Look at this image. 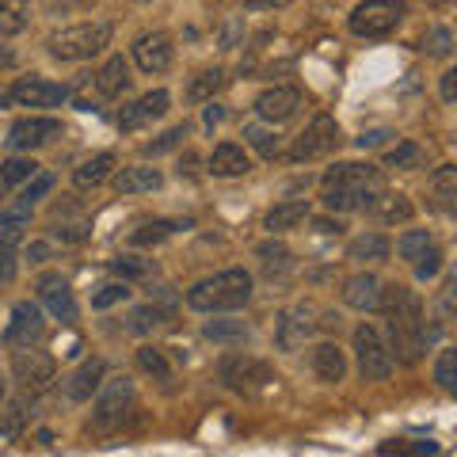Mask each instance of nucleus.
<instances>
[{
  "mask_svg": "<svg viewBox=\"0 0 457 457\" xmlns=\"http://www.w3.org/2000/svg\"><path fill=\"white\" fill-rule=\"evenodd\" d=\"M385 317H389V351H396V362L404 366H416L423 359L427 343H431V332H427V320H423V302L408 286H389L381 290V305Z\"/></svg>",
  "mask_w": 457,
  "mask_h": 457,
  "instance_id": "1",
  "label": "nucleus"
},
{
  "mask_svg": "<svg viewBox=\"0 0 457 457\" xmlns=\"http://www.w3.org/2000/svg\"><path fill=\"white\" fill-rule=\"evenodd\" d=\"M385 191V176L374 164H336L320 183V198L328 210H370V203Z\"/></svg>",
  "mask_w": 457,
  "mask_h": 457,
  "instance_id": "2",
  "label": "nucleus"
},
{
  "mask_svg": "<svg viewBox=\"0 0 457 457\" xmlns=\"http://www.w3.org/2000/svg\"><path fill=\"white\" fill-rule=\"evenodd\" d=\"M252 302V275L245 267L218 270L203 282H195L187 290V305L195 312H233Z\"/></svg>",
  "mask_w": 457,
  "mask_h": 457,
  "instance_id": "3",
  "label": "nucleus"
},
{
  "mask_svg": "<svg viewBox=\"0 0 457 457\" xmlns=\"http://www.w3.org/2000/svg\"><path fill=\"white\" fill-rule=\"evenodd\" d=\"M111 35L114 27L111 23H77V27H65V31L50 35V54L57 57V62H88V57H96L99 50L111 46Z\"/></svg>",
  "mask_w": 457,
  "mask_h": 457,
  "instance_id": "4",
  "label": "nucleus"
},
{
  "mask_svg": "<svg viewBox=\"0 0 457 457\" xmlns=\"http://www.w3.org/2000/svg\"><path fill=\"white\" fill-rule=\"evenodd\" d=\"M137 404V393H134V381L130 378H111L96 389V408H92V427L96 431H119V427L130 420V411Z\"/></svg>",
  "mask_w": 457,
  "mask_h": 457,
  "instance_id": "5",
  "label": "nucleus"
},
{
  "mask_svg": "<svg viewBox=\"0 0 457 457\" xmlns=\"http://www.w3.org/2000/svg\"><path fill=\"white\" fill-rule=\"evenodd\" d=\"M218 378H221L225 389H233L240 396H260L278 381L275 370H270L263 359H252V354H228V359H221Z\"/></svg>",
  "mask_w": 457,
  "mask_h": 457,
  "instance_id": "6",
  "label": "nucleus"
},
{
  "mask_svg": "<svg viewBox=\"0 0 457 457\" xmlns=\"http://www.w3.org/2000/svg\"><path fill=\"white\" fill-rule=\"evenodd\" d=\"M408 16V4H400V0H366L351 12V31L359 38H385L393 35L400 23Z\"/></svg>",
  "mask_w": 457,
  "mask_h": 457,
  "instance_id": "7",
  "label": "nucleus"
},
{
  "mask_svg": "<svg viewBox=\"0 0 457 457\" xmlns=\"http://www.w3.org/2000/svg\"><path fill=\"white\" fill-rule=\"evenodd\" d=\"M354 359H359L362 381H385L393 374V351L385 347V339L374 324L354 328Z\"/></svg>",
  "mask_w": 457,
  "mask_h": 457,
  "instance_id": "8",
  "label": "nucleus"
},
{
  "mask_svg": "<svg viewBox=\"0 0 457 457\" xmlns=\"http://www.w3.org/2000/svg\"><path fill=\"white\" fill-rule=\"evenodd\" d=\"M12 374H16V381L35 396V393H46L57 381V362H54V354L38 351L31 343V347H20L12 354Z\"/></svg>",
  "mask_w": 457,
  "mask_h": 457,
  "instance_id": "9",
  "label": "nucleus"
},
{
  "mask_svg": "<svg viewBox=\"0 0 457 457\" xmlns=\"http://www.w3.org/2000/svg\"><path fill=\"white\" fill-rule=\"evenodd\" d=\"M336 145H339V126H336V119H332V114H317V119L305 126V134H297L294 149H290V161L294 164L320 161V156L336 153Z\"/></svg>",
  "mask_w": 457,
  "mask_h": 457,
  "instance_id": "10",
  "label": "nucleus"
},
{
  "mask_svg": "<svg viewBox=\"0 0 457 457\" xmlns=\"http://www.w3.org/2000/svg\"><path fill=\"white\" fill-rule=\"evenodd\" d=\"M69 99V88L57 80H42V77H27L20 84H12L4 104H16V107H62Z\"/></svg>",
  "mask_w": 457,
  "mask_h": 457,
  "instance_id": "11",
  "label": "nucleus"
},
{
  "mask_svg": "<svg viewBox=\"0 0 457 457\" xmlns=\"http://www.w3.org/2000/svg\"><path fill=\"white\" fill-rule=\"evenodd\" d=\"M312 332H317V312H312L309 305H294V309L278 312V320H275V347L278 351H297Z\"/></svg>",
  "mask_w": 457,
  "mask_h": 457,
  "instance_id": "12",
  "label": "nucleus"
},
{
  "mask_svg": "<svg viewBox=\"0 0 457 457\" xmlns=\"http://www.w3.org/2000/svg\"><path fill=\"white\" fill-rule=\"evenodd\" d=\"M54 137H62V122H57V119H38V114H31V119H20V122L8 130V149H12V153H31V149L50 145Z\"/></svg>",
  "mask_w": 457,
  "mask_h": 457,
  "instance_id": "13",
  "label": "nucleus"
},
{
  "mask_svg": "<svg viewBox=\"0 0 457 457\" xmlns=\"http://www.w3.org/2000/svg\"><path fill=\"white\" fill-rule=\"evenodd\" d=\"M46 332V320H42V309L35 302H20L12 309V320L4 328V343L8 347H31Z\"/></svg>",
  "mask_w": 457,
  "mask_h": 457,
  "instance_id": "14",
  "label": "nucleus"
},
{
  "mask_svg": "<svg viewBox=\"0 0 457 457\" xmlns=\"http://www.w3.org/2000/svg\"><path fill=\"white\" fill-rule=\"evenodd\" d=\"M38 297H42V305L50 309L54 320H62V324L77 320V297H73V290H69V282L62 275H42L38 278Z\"/></svg>",
  "mask_w": 457,
  "mask_h": 457,
  "instance_id": "15",
  "label": "nucleus"
},
{
  "mask_svg": "<svg viewBox=\"0 0 457 457\" xmlns=\"http://www.w3.org/2000/svg\"><path fill=\"white\" fill-rule=\"evenodd\" d=\"M171 38L164 31H153V35H141L134 42V62L141 73H164V69L171 65Z\"/></svg>",
  "mask_w": 457,
  "mask_h": 457,
  "instance_id": "16",
  "label": "nucleus"
},
{
  "mask_svg": "<svg viewBox=\"0 0 457 457\" xmlns=\"http://www.w3.org/2000/svg\"><path fill=\"white\" fill-rule=\"evenodd\" d=\"M297 107H302V92L297 88H286V84H278V88H267L260 99H255V114L267 122H286L294 119Z\"/></svg>",
  "mask_w": 457,
  "mask_h": 457,
  "instance_id": "17",
  "label": "nucleus"
},
{
  "mask_svg": "<svg viewBox=\"0 0 457 457\" xmlns=\"http://www.w3.org/2000/svg\"><path fill=\"white\" fill-rule=\"evenodd\" d=\"M171 104V96L164 88H156V92H145L141 99H134V104H126L122 114H119V126L122 130H137V126H145L153 119H161V114L168 111Z\"/></svg>",
  "mask_w": 457,
  "mask_h": 457,
  "instance_id": "18",
  "label": "nucleus"
},
{
  "mask_svg": "<svg viewBox=\"0 0 457 457\" xmlns=\"http://www.w3.org/2000/svg\"><path fill=\"white\" fill-rule=\"evenodd\" d=\"M343 302L359 312H374L381 305V282L370 270H359V275H351L343 282Z\"/></svg>",
  "mask_w": 457,
  "mask_h": 457,
  "instance_id": "19",
  "label": "nucleus"
},
{
  "mask_svg": "<svg viewBox=\"0 0 457 457\" xmlns=\"http://www.w3.org/2000/svg\"><path fill=\"white\" fill-rule=\"evenodd\" d=\"M104 374H107L104 359H88V362H80L73 374L62 381V389H65L69 400H92V393L104 385Z\"/></svg>",
  "mask_w": 457,
  "mask_h": 457,
  "instance_id": "20",
  "label": "nucleus"
},
{
  "mask_svg": "<svg viewBox=\"0 0 457 457\" xmlns=\"http://www.w3.org/2000/svg\"><path fill=\"white\" fill-rule=\"evenodd\" d=\"M206 171H210V176H218V179H233V176H245V171H252V161L245 156V149H240V145L225 141V145H218L210 153Z\"/></svg>",
  "mask_w": 457,
  "mask_h": 457,
  "instance_id": "21",
  "label": "nucleus"
},
{
  "mask_svg": "<svg viewBox=\"0 0 457 457\" xmlns=\"http://www.w3.org/2000/svg\"><path fill=\"white\" fill-rule=\"evenodd\" d=\"M164 183V176L156 168H145V164H134V168H122L114 176V191L119 195H145V191H156Z\"/></svg>",
  "mask_w": 457,
  "mask_h": 457,
  "instance_id": "22",
  "label": "nucleus"
},
{
  "mask_svg": "<svg viewBox=\"0 0 457 457\" xmlns=\"http://www.w3.org/2000/svg\"><path fill=\"white\" fill-rule=\"evenodd\" d=\"M312 374H317L320 381H328V385L343 381V374H347V359H343L339 343H320V347L312 351Z\"/></svg>",
  "mask_w": 457,
  "mask_h": 457,
  "instance_id": "23",
  "label": "nucleus"
},
{
  "mask_svg": "<svg viewBox=\"0 0 457 457\" xmlns=\"http://www.w3.org/2000/svg\"><path fill=\"white\" fill-rule=\"evenodd\" d=\"M389 237H381V233H362V237H354L351 245H347V260H359V263H385L389 260Z\"/></svg>",
  "mask_w": 457,
  "mask_h": 457,
  "instance_id": "24",
  "label": "nucleus"
},
{
  "mask_svg": "<svg viewBox=\"0 0 457 457\" xmlns=\"http://www.w3.org/2000/svg\"><path fill=\"white\" fill-rule=\"evenodd\" d=\"M431 206L442 213L457 210V168L453 164H442L431 176Z\"/></svg>",
  "mask_w": 457,
  "mask_h": 457,
  "instance_id": "25",
  "label": "nucleus"
},
{
  "mask_svg": "<svg viewBox=\"0 0 457 457\" xmlns=\"http://www.w3.org/2000/svg\"><path fill=\"white\" fill-rule=\"evenodd\" d=\"M96 88H99V96H107V99L122 96L126 88H130V65H126V57H111V62L99 69Z\"/></svg>",
  "mask_w": 457,
  "mask_h": 457,
  "instance_id": "26",
  "label": "nucleus"
},
{
  "mask_svg": "<svg viewBox=\"0 0 457 457\" xmlns=\"http://www.w3.org/2000/svg\"><path fill=\"white\" fill-rule=\"evenodd\" d=\"M302 221H309V203H282L263 218V228L275 237V233H290Z\"/></svg>",
  "mask_w": 457,
  "mask_h": 457,
  "instance_id": "27",
  "label": "nucleus"
},
{
  "mask_svg": "<svg viewBox=\"0 0 457 457\" xmlns=\"http://www.w3.org/2000/svg\"><path fill=\"white\" fill-rule=\"evenodd\" d=\"M111 168H114V153H99L92 156V161H84L77 171H73V183L80 191H88V187H99L107 176H111Z\"/></svg>",
  "mask_w": 457,
  "mask_h": 457,
  "instance_id": "28",
  "label": "nucleus"
},
{
  "mask_svg": "<svg viewBox=\"0 0 457 457\" xmlns=\"http://www.w3.org/2000/svg\"><path fill=\"white\" fill-rule=\"evenodd\" d=\"M31 225V210L27 206H8V210H0V248H8V245H16V240L23 237V228Z\"/></svg>",
  "mask_w": 457,
  "mask_h": 457,
  "instance_id": "29",
  "label": "nucleus"
},
{
  "mask_svg": "<svg viewBox=\"0 0 457 457\" xmlns=\"http://www.w3.org/2000/svg\"><path fill=\"white\" fill-rule=\"evenodd\" d=\"M31 20V0H0V35H20Z\"/></svg>",
  "mask_w": 457,
  "mask_h": 457,
  "instance_id": "30",
  "label": "nucleus"
},
{
  "mask_svg": "<svg viewBox=\"0 0 457 457\" xmlns=\"http://www.w3.org/2000/svg\"><path fill=\"white\" fill-rule=\"evenodd\" d=\"M203 336L213 343H248L252 339V328L245 320H210L203 328Z\"/></svg>",
  "mask_w": 457,
  "mask_h": 457,
  "instance_id": "31",
  "label": "nucleus"
},
{
  "mask_svg": "<svg viewBox=\"0 0 457 457\" xmlns=\"http://www.w3.org/2000/svg\"><path fill=\"white\" fill-rule=\"evenodd\" d=\"M370 210H378V218L381 221H408L411 218V203L404 195H389V191H381L374 203H370Z\"/></svg>",
  "mask_w": 457,
  "mask_h": 457,
  "instance_id": "32",
  "label": "nucleus"
},
{
  "mask_svg": "<svg viewBox=\"0 0 457 457\" xmlns=\"http://www.w3.org/2000/svg\"><path fill=\"white\" fill-rule=\"evenodd\" d=\"M427 248H435V237L427 233V228H408V233L396 240V252H400V260H408V263H416V260H420V255H423Z\"/></svg>",
  "mask_w": 457,
  "mask_h": 457,
  "instance_id": "33",
  "label": "nucleus"
},
{
  "mask_svg": "<svg viewBox=\"0 0 457 457\" xmlns=\"http://www.w3.org/2000/svg\"><path fill=\"white\" fill-rule=\"evenodd\" d=\"M164 324H171V312L156 309V305L149 302V305H141V309L130 312V324H126V328L141 336V332H153V328H164Z\"/></svg>",
  "mask_w": 457,
  "mask_h": 457,
  "instance_id": "34",
  "label": "nucleus"
},
{
  "mask_svg": "<svg viewBox=\"0 0 457 457\" xmlns=\"http://www.w3.org/2000/svg\"><path fill=\"white\" fill-rule=\"evenodd\" d=\"M255 255H260V263L267 275H282L286 267H290V248L278 245V240H263L260 248H255Z\"/></svg>",
  "mask_w": 457,
  "mask_h": 457,
  "instance_id": "35",
  "label": "nucleus"
},
{
  "mask_svg": "<svg viewBox=\"0 0 457 457\" xmlns=\"http://www.w3.org/2000/svg\"><path fill=\"white\" fill-rule=\"evenodd\" d=\"M137 366L145 370L149 378H156V381H171V366H168V359H164V351L161 347H137Z\"/></svg>",
  "mask_w": 457,
  "mask_h": 457,
  "instance_id": "36",
  "label": "nucleus"
},
{
  "mask_svg": "<svg viewBox=\"0 0 457 457\" xmlns=\"http://www.w3.org/2000/svg\"><path fill=\"white\" fill-rule=\"evenodd\" d=\"M423 164V149L416 141H400L396 149L385 153V168H396V171H408V168H420Z\"/></svg>",
  "mask_w": 457,
  "mask_h": 457,
  "instance_id": "37",
  "label": "nucleus"
},
{
  "mask_svg": "<svg viewBox=\"0 0 457 457\" xmlns=\"http://www.w3.org/2000/svg\"><path fill=\"white\" fill-rule=\"evenodd\" d=\"M245 141H248V145L260 153V156H267V161H275V156H278V134L267 130V126H255V122L245 126Z\"/></svg>",
  "mask_w": 457,
  "mask_h": 457,
  "instance_id": "38",
  "label": "nucleus"
},
{
  "mask_svg": "<svg viewBox=\"0 0 457 457\" xmlns=\"http://www.w3.org/2000/svg\"><path fill=\"white\" fill-rule=\"evenodd\" d=\"M225 84V73L221 69H206V73H198L191 84H187V99H195V104H206V99L218 92Z\"/></svg>",
  "mask_w": 457,
  "mask_h": 457,
  "instance_id": "39",
  "label": "nucleus"
},
{
  "mask_svg": "<svg viewBox=\"0 0 457 457\" xmlns=\"http://www.w3.org/2000/svg\"><path fill=\"white\" fill-rule=\"evenodd\" d=\"M31 176H38V164L23 161V156H12L8 164H0V183H4V187H20V183H27Z\"/></svg>",
  "mask_w": 457,
  "mask_h": 457,
  "instance_id": "40",
  "label": "nucleus"
},
{
  "mask_svg": "<svg viewBox=\"0 0 457 457\" xmlns=\"http://www.w3.org/2000/svg\"><path fill=\"white\" fill-rule=\"evenodd\" d=\"M176 228H183V225H179V221H149V225H141L130 240H134L137 248H145V245H161V240H168L171 233H176Z\"/></svg>",
  "mask_w": 457,
  "mask_h": 457,
  "instance_id": "41",
  "label": "nucleus"
},
{
  "mask_svg": "<svg viewBox=\"0 0 457 457\" xmlns=\"http://www.w3.org/2000/svg\"><path fill=\"white\" fill-rule=\"evenodd\" d=\"M435 381H438L446 393L457 389V351H453V347H446V351L438 354V362H435Z\"/></svg>",
  "mask_w": 457,
  "mask_h": 457,
  "instance_id": "42",
  "label": "nucleus"
},
{
  "mask_svg": "<svg viewBox=\"0 0 457 457\" xmlns=\"http://www.w3.org/2000/svg\"><path fill=\"white\" fill-rule=\"evenodd\" d=\"M23 423H27V404L16 400V404L4 411V423H0V442H16V435L23 431Z\"/></svg>",
  "mask_w": 457,
  "mask_h": 457,
  "instance_id": "43",
  "label": "nucleus"
},
{
  "mask_svg": "<svg viewBox=\"0 0 457 457\" xmlns=\"http://www.w3.org/2000/svg\"><path fill=\"white\" fill-rule=\"evenodd\" d=\"M50 191H54V176H31V179H27V187L20 191V198H16V203L31 210V206L38 203V198H46Z\"/></svg>",
  "mask_w": 457,
  "mask_h": 457,
  "instance_id": "44",
  "label": "nucleus"
},
{
  "mask_svg": "<svg viewBox=\"0 0 457 457\" xmlns=\"http://www.w3.org/2000/svg\"><path fill=\"white\" fill-rule=\"evenodd\" d=\"M111 267L119 270L122 278H145L149 270H153V263L141 260V255H119V260H111Z\"/></svg>",
  "mask_w": 457,
  "mask_h": 457,
  "instance_id": "45",
  "label": "nucleus"
},
{
  "mask_svg": "<svg viewBox=\"0 0 457 457\" xmlns=\"http://www.w3.org/2000/svg\"><path fill=\"white\" fill-rule=\"evenodd\" d=\"M423 50L431 54V57H450V50H453V35L446 31V27H435V31L423 38Z\"/></svg>",
  "mask_w": 457,
  "mask_h": 457,
  "instance_id": "46",
  "label": "nucleus"
},
{
  "mask_svg": "<svg viewBox=\"0 0 457 457\" xmlns=\"http://www.w3.org/2000/svg\"><path fill=\"white\" fill-rule=\"evenodd\" d=\"M126 297H130V290H126V282H111V286H104L99 294H92V309L119 305V302H126Z\"/></svg>",
  "mask_w": 457,
  "mask_h": 457,
  "instance_id": "47",
  "label": "nucleus"
},
{
  "mask_svg": "<svg viewBox=\"0 0 457 457\" xmlns=\"http://www.w3.org/2000/svg\"><path fill=\"white\" fill-rule=\"evenodd\" d=\"M438 267H442V252L438 248H427L423 255H420V260H416V278H435L438 275Z\"/></svg>",
  "mask_w": 457,
  "mask_h": 457,
  "instance_id": "48",
  "label": "nucleus"
},
{
  "mask_svg": "<svg viewBox=\"0 0 457 457\" xmlns=\"http://www.w3.org/2000/svg\"><path fill=\"white\" fill-rule=\"evenodd\" d=\"M99 4V0H42V8L50 12V16H69V12H84Z\"/></svg>",
  "mask_w": 457,
  "mask_h": 457,
  "instance_id": "49",
  "label": "nucleus"
},
{
  "mask_svg": "<svg viewBox=\"0 0 457 457\" xmlns=\"http://www.w3.org/2000/svg\"><path fill=\"white\" fill-rule=\"evenodd\" d=\"M183 137H187V126H176V130H168V134H161L156 141H149L145 153H153V156H156V153H164V149H176Z\"/></svg>",
  "mask_w": 457,
  "mask_h": 457,
  "instance_id": "50",
  "label": "nucleus"
},
{
  "mask_svg": "<svg viewBox=\"0 0 457 457\" xmlns=\"http://www.w3.org/2000/svg\"><path fill=\"white\" fill-rule=\"evenodd\" d=\"M381 453H438L435 442H385Z\"/></svg>",
  "mask_w": 457,
  "mask_h": 457,
  "instance_id": "51",
  "label": "nucleus"
},
{
  "mask_svg": "<svg viewBox=\"0 0 457 457\" xmlns=\"http://www.w3.org/2000/svg\"><path fill=\"white\" fill-rule=\"evenodd\" d=\"M12 278H16V255L12 248H0V286H8Z\"/></svg>",
  "mask_w": 457,
  "mask_h": 457,
  "instance_id": "52",
  "label": "nucleus"
},
{
  "mask_svg": "<svg viewBox=\"0 0 457 457\" xmlns=\"http://www.w3.org/2000/svg\"><path fill=\"white\" fill-rule=\"evenodd\" d=\"M240 35H245V20H228V27H225V35H221V50H233Z\"/></svg>",
  "mask_w": 457,
  "mask_h": 457,
  "instance_id": "53",
  "label": "nucleus"
},
{
  "mask_svg": "<svg viewBox=\"0 0 457 457\" xmlns=\"http://www.w3.org/2000/svg\"><path fill=\"white\" fill-rule=\"evenodd\" d=\"M393 134L389 130H366L362 137H359V149H378V145H385Z\"/></svg>",
  "mask_w": 457,
  "mask_h": 457,
  "instance_id": "54",
  "label": "nucleus"
},
{
  "mask_svg": "<svg viewBox=\"0 0 457 457\" xmlns=\"http://www.w3.org/2000/svg\"><path fill=\"white\" fill-rule=\"evenodd\" d=\"M442 99H446V104H453L457 99V73L450 69V73H442Z\"/></svg>",
  "mask_w": 457,
  "mask_h": 457,
  "instance_id": "55",
  "label": "nucleus"
},
{
  "mask_svg": "<svg viewBox=\"0 0 457 457\" xmlns=\"http://www.w3.org/2000/svg\"><path fill=\"white\" fill-rule=\"evenodd\" d=\"M245 8H255V12H267V8H286L290 0H240Z\"/></svg>",
  "mask_w": 457,
  "mask_h": 457,
  "instance_id": "56",
  "label": "nucleus"
},
{
  "mask_svg": "<svg viewBox=\"0 0 457 457\" xmlns=\"http://www.w3.org/2000/svg\"><path fill=\"white\" fill-rule=\"evenodd\" d=\"M57 237H62V240H84V237H88V228H57Z\"/></svg>",
  "mask_w": 457,
  "mask_h": 457,
  "instance_id": "57",
  "label": "nucleus"
},
{
  "mask_svg": "<svg viewBox=\"0 0 457 457\" xmlns=\"http://www.w3.org/2000/svg\"><path fill=\"white\" fill-rule=\"evenodd\" d=\"M225 119V111L218 107V104H213V107H206V126H218Z\"/></svg>",
  "mask_w": 457,
  "mask_h": 457,
  "instance_id": "58",
  "label": "nucleus"
},
{
  "mask_svg": "<svg viewBox=\"0 0 457 457\" xmlns=\"http://www.w3.org/2000/svg\"><path fill=\"white\" fill-rule=\"evenodd\" d=\"M0 404H4V378H0Z\"/></svg>",
  "mask_w": 457,
  "mask_h": 457,
  "instance_id": "59",
  "label": "nucleus"
}]
</instances>
